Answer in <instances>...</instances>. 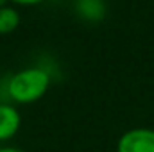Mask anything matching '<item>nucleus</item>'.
I'll list each match as a JSON object with an SVG mask.
<instances>
[{
	"label": "nucleus",
	"instance_id": "nucleus-1",
	"mask_svg": "<svg viewBox=\"0 0 154 152\" xmlns=\"http://www.w3.org/2000/svg\"><path fill=\"white\" fill-rule=\"evenodd\" d=\"M50 88V74L41 66H27L7 81V95L16 104L38 102Z\"/></svg>",
	"mask_w": 154,
	"mask_h": 152
},
{
	"label": "nucleus",
	"instance_id": "nucleus-2",
	"mask_svg": "<svg viewBox=\"0 0 154 152\" xmlns=\"http://www.w3.org/2000/svg\"><path fill=\"white\" fill-rule=\"evenodd\" d=\"M116 152H154V129L134 127L125 131L116 141Z\"/></svg>",
	"mask_w": 154,
	"mask_h": 152
},
{
	"label": "nucleus",
	"instance_id": "nucleus-3",
	"mask_svg": "<svg viewBox=\"0 0 154 152\" xmlns=\"http://www.w3.org/2000/svg\"><path fill=\"white\" fill-rule=\"evenodd\" d=\"M22 116L20 111L7 102L0 104V141H7L20 131Z\"/></svg>",
	"mask_w": 154,
	"mask_h": 152
},
{
	"label": "nucleus",
	"instance_id": "nucleus-4",
	"mask_svg": "<svg viewBox=\"0 0 154 152\" xmlns=\"http://www.w3.org/2000/svg\"><path fill=\"white\" fill-rule=\"evenodd\" d=\"M75 9L86 22H100L106 14V5L102 0H77Z\"/></svg>",
	"mask_w": 154,
	"mask_h": 152
},
{
	"label": "nucleus",
	"instance_id": "nucleus-5",
	"mask_svg": "<svg viewBox=\"0 0 154 152\" xmlns=\"http://www.w3.org/2000/svg\"><path fill=\"white\" fill-rule=\"evenodd\" d=\"M20 22H22V16L14 5L7 4L0 7V36H7L14 32L20 27Z\"/></svg>",
	"mask_w": 154,
	"mask_h": 152
},
{
	"label": "nucleus",
	"instance_id": "nucleus-6",
	"mask_svg": "<svg viewBox=\"0 0 154 152\" xmlns=\"http://www.w3.org/2000/svg\"><path fill=\"white\" fill-rule=\"evenodd\" d=\"M11 5H38L45 0H7Z\"/></svg>",
	"mask_w": 154,
	"mask_h": 152
},
{
	"label": "nucleus",
	"instance_id": "nucleus-7",
	"mask_svg": "<svg viewBox=\"0 0 154 152\" xmlns=\"http://www.w3.org/2000/svg\"><path fill=\"white\" fill-rule=\"evenodd\" d=\"M0 152H23V150L16 149V147H0Z\"/></svg>",
	"mask_w": 154,
	"mask_h": 152
}]
</instances>
